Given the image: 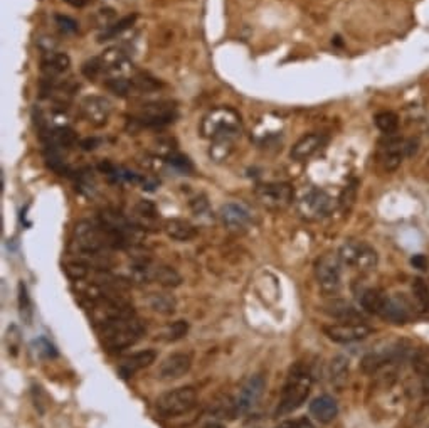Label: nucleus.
<instances>
[{"mask_svg": "<svg viewBox=\"0 0 429 428\" xmlns=\"http://www.w3.org/2000/svg\"><path fill=\"white\" fill-rule=\"evenodd\" d=\"M412 265H414L416 268H419V270H424V268L428 267V260L426 257H423V255H418V257H414L411 260Z\"/></svg>", "mask_w": 429, "mask_h": 428, "instance_id": "37", "label": "nucleus"}, {"mask_svg": "<svg viewBox=\"0 0 429 428\" xmlns=\"http://www.w3.org/2000/svg\"><path fill=\"white\" fill-rule=\"evenodd\" d=\"M34 344L38 346V353L44 356V358H56V356H58V353H56V347L47 341V339L41 338V339H38Z\"/></svg>", "mask_w": 429, "mask_h": 428, "instance_id": "32", "label": "nucleus"}, {"mask_svg": "<svg viewBox=\"0 0 429 428\" xmlns=\"http://www.w3.org/2000/svg\"><path fill=\"white\" fill-rule=\"evenodd\" d=\"M412 292H414L416 299H418L421 303L429 302V290H428V287L423 283V280H416L414 285H412Z\"/></svg>", "mask_w": 429, "mask_h": 428, "instance_id": "34", "label": "nucleus"}, {"mask_svg": "<svg viewBox=\"0 0 429 428\" xmlns=\"http://www.w3.org/2000/svg\"><path fill=\"white\" fill-rule=\"evenodd\" d=\"M418 140L414 138H403L389 135L386 140L379 143V150H377V162L380 164L384 171L392 172L399 169L404 159L412 157L418 154Z\"/></svg>", "mask_w": 429, "mask_h": 428, "instance_id": "4", "label": "nucleus"}, {"mask_svg": "<svg viewBox=\"0 0 429 428\" xmlns=\"http://www.w3.org/2000/svg\"><path fill=\"white\" fill-rule=\"evenodd\" d=\"M386 299L387 294H384V292L377 289H367L360 295V306H362V309L369 312V314L380 315V312L384 309V303H386Z\"/></svg>", "mask_w": 429, "mask_h": 428, "instance_id": "26", "label": "nucleus"}, {"mask_svg": "<svg viewBox=\"0 0 429 428\" xmlns=\"http://www.w3.org/2000/svg\"><path fill=\"white\" fill-rule=\"evenodd\" d=\"M342 267L339 255H323L315 263V277L325 294H337L342 287Z\"/></svg>", "mask_w": 429, "mask_h": 428, "instance_id": "9", "label": "nucleus"}, {"mask_svg": "<svg viewBox=\"0 0 429 428\" xmlns=\"http://www.w3.org/2000/svg\"><path fill=\"white\" fill-rule=\"evenodd\" d=\"M136 21V15H127V17L120 19V21H116L115 24H111L108 29L103 31L102 34H99V41H111V39H115L116 35H120L122 33H125L127 29H130L131 26H133Z\"/></svg>", "mask_w": 429, "mask_h": 428, "instance_id": "28", "label": "nucleus"}, {"mask_svg": "<svg viewBox=\"0 0 429 428\" xmlns=\"http://www.w3.org/2000/svg\"><path fill=\"white\" fill-rule=\"evenodd\" d=\"M200 132L211 142L234 143L241 137V118L232 108H216L204 117Z\"/></svg>", "mask_w": 429, "mask_h": 428, "instance_id": "2", "label": "nucleus"}, {"mask_svg": "<svg viewBox=\"0 0 429 428\" xmlns=\"http://www.w3.org/2000/svg\"><path fill=\"white\" fill-rule=\"evenodd\" d=\"M19 295H21V297H19V300H21V310H22V315H24V312H29L31 314V300H29V294H27V289L26 287L22 285H19Z\"/></svg>", "mask_w": 429, "mask_h": 428, "instance_id": "35", "label": "nucleus"}, {"mask_svg": "<svg viewBox=\"0 0 429 428\" xmlns=\"http://www.w3.org/2000/svg\"><path fill=\"white\" fill-rule=\"evenodd\" d=\"M323 312L330 315V317L347 322L355 321V319L360 317V312L357 310L352 303L346 302V300H334V302L327 303V306L323 307Z\"/></svg>", "mask_w": 429, "mask_h": 428, "instance_id": "25", "label": "nucleus"}, {"mask_svg": "<svg viewBox=\"0 0 429 428\" xmlns=\"http://www.w3.org/2000/svg\"><path fill=\"white\" fill-rule=\"evenodd\" d=\"M264 386H266V381L261 374H254L250 376L246 381L243 383L241 388H239L238 395H236L234 399V411L239 415L250 413V411L258 405V402L261 399V396L264 393Z\"/></svg>", "mask_w": 429, "mask_h": 428, "instance_id": "12", "label": "nucleus"}, {"mask_svg": "<svg viewBox=\"0 0 429 428\" xmlns=\"http://www.w3.org/2000/svg\"><path fill=\"white\" fill-rule=\"evenodd\" d=\"M323 332L330 341L339 344H350L366 339L367 335H371L372 329L366 326V324L350 321L343 324H330V326H325Z\"/></svg>", "mask_w": 429, "mask_h": 428, "instance_id": "13", "label": "nucleus"}, {"mask_svg": "<svg viewBox=\"0 0 429 428\" xmlns=\"http://www.w3.org/2000/svg\"><path fill=\"white\" fill-rule=\"evenodd\" d=\"M70 66H71L70 56L64 53H54V51H51V53L44 56L41 63V70L47 79H54L58 78V76H61L63 73H66V71L70 70Z\"/></svg>", "mask_w": 429, "mask_h": 428, "instance_id": "22", "label": "nucleus"}, {"mask_svg": "<svg viewBox=\"0 0 429 428\" xmlns=\"http://www.w3.org/2000/svg\"><path fill=\"white\" fill-rule=\"evenodd\" d=\"M310 413L316 422L330 423L339 415V406H337V402L332 396L322 395L310 403Z\"/></svg>", "mask_w": 429, "mask_h": 428, "instance_id": "21", "label": "nucleus"}, {"mask_svg": "<svg viewBox=\"0 0 429 428\" xmlns=\"http://www.w3.org/2000/svg\"><path fill=\"white\" fill-rule=\"evenodd\" d=\"M323 142H325L323 135H320V134H308V135H305V137L300 138L298 142H296L295 145L291 147L290 157L293 159L295 162L308 161V159H310L311 155L318 152L320 147L323 145Z\"/></svg>", "mask_w": 429, "mask_h": 428, "instance_id": "20", "label": "nucleus"}, {"mask_svg": "<svg viewBox=\"0 0 429 428\" xmlns=\"http://www.w3.org/2000/svg\"><path fill=\"white\" fill-rule=\"evenodd\" d=\"M412 310L409 302L404 297L387 295L384 309L380 312V317L392 324H406L411 319Z\"/></svg>", "mask_w": 429, "mask_h": 428, "instance_id": "18", "label": "nucleus"}, {"mask_svg": "<svg viewBox=\"0 0 429 428\" xmlns=\"http://www.w3.org/2000/svg\"><path fill=\"white\" fill-rule=\"evenodd\" d=\"M148 302H150V307L155 312H160V314L165 315L172 314V312L175 310V306H177L175 299L168 294H152Z\"/></svg>", "mask_w": 429, "mask_h": 428, "instance_id": "29", "label": "nucleus"}, {"mask_svg": "<svg viewBox=\"0 0 429 428\" xmlns=\"http://www.w3.org/2000/svg\"><path fill=\"white\" fill-rule=\"evenodd\" d=\"M337 255H339L343 267L354 268L360 274H369V271L375 270L377 263H379V255H377L375 248L366 241H357V239L343 243Z\"/></svg>", "mask_w": 429, "mask_h": 428, "instance_id": "5", "label": "nucleus"}, {"mask_svg": "<svg viewBox=\"0 0 429 428\" xmlns=\"http://www.w3.org/2000/svg\"><path fill=\"white\" fill-rule=\"evenodd\" d=\"M399 354H400L399 347L392 346V344H387V346L384 347H377V349H372L371 353L364 356L362 363H360V367H362L364 373L367 374L377 373V371L382 370L384 366L394 363L396 359L399 358Z\"/></svg>", "mask_w": 429, "mask_h": 428, "instance_id": "16", "label": "nucleus"}, {"mask_svg": "<svg viewBox=\"0 0 429 428\" xmlns=\"http://www.w3.org/2000/svg\"><path fill=\"white\" fill-rule=\"evenodd\" d=\"M256 198L266 209L283 211L293 203L295 191L286 182H270L263 184L256 189Z\"/></svg>", "mask_w": 429, "mask_h": 428, "instance_id": "11", "label": "nucleus"}, {"mask_svg": "<svg viewBox=\"0 0 429 428\" xmlns=\"http://www.w3.org/2000/svg\"><path fill=\"white\" fill-rule=\"evenodd\" d=\"M197 403V391L194 386H182L175 390L167 391L162 396H159L155 403V410L163 418H174L179 415L188 413Z\"/></svg>", "mask_w": 429, "mask_h": 428, "instance_id": "6", "label": "nucleus"}, {"mask_svg": "<svg viewBox=\"0 0 429 428\" xmlns=\"http://www.w3.org/2000/svg\"><path fill=\"white\" fill-rule=\"evenodd\" d=\"M192 366V356L187 353H174L167 356L159 366V378L163 381H172V379H179L186 376L191 371Z\"/></svg>", "mask_w": 429, "mask_h": 428, "instance_id": "15", "label": "nucleus"}, {"mask_svg": "<svg viewBox=\"0 0 429 428\" xmlns=\"http://www.w3.org/2000/svg\"><path fill=\"white\" fill-rule=\"evenodd\" d=\"M220 221L229 231H243L250 226L251 214L241 204L229 203L220 207Z\"/></svg>", "mask_w": 429, "mask_h": 428, "instance_id": "17", "label": "nucleus"}, {"mask_svg": "<svg viewBox=\"0 0 429 428\" xmlns=\"http://www.w3.org/2000/svg\"><path fill=\"white\" fill-rule=\"evenodd\" d=\"M175 106L167 102H157L143 105L128 122L136 125V129H157L174 122Z\"/></svg>", "mask_w": 429, "mask_h": 428, "instance_id": "7", "label": "nucleus"}, {"mask_svg": "<svg viewBox=\"0 0 429 428\" xmlns=\"http://www.w3.org/2000/svg\"><path fill=\"white\" fill-rule=\"evenodd\" d=\"M187 331H188V324L186 321H177L170 324V326H167L165 329L160 332L159 338L162 339V341L175 342L179 341V339H182L184 335L187 334Z\"/></svg>", "mask_w": 429, "mask_h": 428, "instance_id": "30", "label": "nucleus"}, {"mask_svg": "<svg viewBox=\"0 0 429 428\" xmlns=\"http://www.w3.org/2000/svg\"><path fill=\"white\" fill-rule=\"evenodd\" d=\"M428 428H429V427H428Z\"/></svg>", "mask_w": 429, "mask_h": 428, "instance_id": "39", "label": "nucleus"}, {"mask_svg": "<svg viewBox=\"0 0 429 428\" xmlns=\"http://www.w3.org/2000/svg\"><path fill=\"white\" fill-rule=\"evenodd\" d=\"M64 2L70 3L74 9H83V7H86L88 3H90V0H64Z\"/></svg>", "mask_w": 429, "mask_h": 428, "instance_id": "38", "label": "nucleus"}, {"mask_svg": "<svg viewBox=\"0 0 429 428\" xmlns=\"http://www.w3.org/2000/svg\"><path fill=\"white\" fill-rule=\"evenodd\" d=\"M96 331H98L102 346L105 347L108 353L116 354L138 342L147 329L140 319L131 315V317L103 324V326L96 327Z\"/></svg>", "mask_w": 429, "mask_h": 428, "instance_id": "1", "label": "nucleus"}, {"mask_svg": "<svg viewBox=\"0 0 429 428\" xmlns=\"http://www.w3.org/2000/svg\"><path fill=\"white\" fill-rule=\"evenodd\" d=\"M96 22H98V26L102 27L103 31L108 29V27L111 26V24H115V12L111 9L106 10H99L98 15H96Z\"/></svg>", "mask_w": 429, "mask_h": 428, "instance_id": "33", "label": "nucleus"}, {"mask_svg": "<svg viewBox=\"0 0 429 428\" xmlns=\"http://www.w3.org/2000/svg\"><path fill=\"white\" fill-rule=\"evenodd\" d=\"M155 359H157V353H155V351H152V349L140 351V353L128 356L127 359H123V361L120 363L118 373L122 378L128 379V378H131L135 373H138L140 370L148 367L152 363H155Z\"/></svg>", "mask_w": 429, "mask_h": 428, "instance_id": "19", "label": "nucleus"}, {"mask_svg": "<svg viewBox=\"0 0 429 428\" xmlns=\"http://www.w3.org/2000/svg\"><path fill=\"white\" fill-rule=\"evenodd\" d=\"M54 21H56V26H58V29L61 31L63 34H74V33H78V22H76L73 17H70V15L58 14L54 17Z\"/></svg>", "mask_w": 429, "mask_h": 428, "instance_id": "31", "label": "nucleus"}, {"mask_svg": "<svg viewBox=\"0 0 429 428\" xmlns=\"http://www.w3.org/2000/svg\"><path fill=\"white\" fill-rule=\"evenodd\" d=\"M375 127L382 132L386 137L389 135H394L399 130V117L394 111H379L374 117Z\"/></svg>", "mask_w": 429, "mask_h": 428, "instance_id": "27", "label": "nucleus"}, {"mask_svg": "<svg viewBox=\"0 0 429 428\" xmlns=\"http://www.w3.org/2000/svg\"><path fill=\"white\" fill-rule=\"evenodd\" d=\"M311 386H314V378L310 373L302 370H295L293 373L288 376L286 385L283 386L282 398H280V405L276 413L288 415L293 413L300 406L307 402L308 395H310Z\"/></svg>", "mask_w": 429, "mask_h": 428, "instance_id": "3", "label": "nucleus"}, {"mask_svg": "<svg viewBox=\"0 0 429 428\" xmlns=\"http://www.w3.org/2000/svg\"><path fill=\"white\" fill-rule=\"evenodd\" d=\"M96 59L102 78H130L133 76V63L130 61L128 54L120 47H110L103 51Z\"/></svg>", "mask_w": 429, "mask_h": 428, "instance_id": "8", "label": "nucleus"}, {"mask_svg": "<svg viewBox=\"0 0 429 428\" xmlns=\"http://www.w3.org/2000/svg\"><path fill=\"white\" fill-rule=\"evenodd\" d=\"M276 428H311L307 420H286L282 422Z\"/></svg>", "mask_w": 429, "mask_h": 428, "instance_id": "36", "label": "nucleus"}, {"mask_svg": "<svg viewBox=\"0 0 429 428\" xmlns=\"http://www.w3.org/2000/svg\"><path fill=\"white\" fill-rule=\"evenodd\" d=\"M332 209H334V199L323 189H316V187L305 193L298 201V213L308 221H318V219L327 218Z\"/></svg>", "mask_w": 429, "mask_h": 428, "instance_id": "10", "label": "nucleus"}, {"mask_svg": "<svg viewBox=\"0 0 429 428\" xmlns=\"http://www.w3.org/2000/svg\"><path fill=\"white\" fill-rule=\"evenodd\" d=\"M133 223L138 228L145 230H155L159 223V211L154 203L140 201L133 209Z\"/></svg>", "mask_w": 429, "mask_h": 428, "instance_id": "24", "label": "nucleus"}, {"mask_svg": "<svg viewBox=\"0 0 429 428\" xmlns=\"http://www.w3.org/2000/svg\"><path fill=\"white\" fill-rule=\"evenodd\" d=\"M79 110H81L83 118L86 120L90 125L98 127V129L99 127H105L111 117L110 100L105 97H98V95L84 98Z\"/></svg>", "mask_w": 429, "mask_h": 428, "instance_id": "14", "label": "nucleus"}, {"mask_svg": "<svg viewBox=\"0 0 429 428\" xmlns=\"http://www.w3.org/2000/svg\"><path fill=\"white\" fill-rule=\"evenodd\" d=\"M163 231H165L168 238L175 239V241H191L197 236V228L192 223L186 221V219H167L163 225Z\"/></svg>", "mask_w": 429, "mask_h": 428, "instance_id": "23", "label": "nucleus"}]
</instances>
